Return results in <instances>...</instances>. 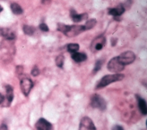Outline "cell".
<instances>
[{"mask_svg": "<svg viewBox=\"0 0 147 130\" xmlns=\"http://www.w3.org/2000/svg\"><path fill=\"white\" fill-rule=\"evenodd\" d=\"M91 105L93 108H98L100 111L106 109L107 104L105 99L98 94H94L91 98Z\"/></svg>", "mask_w": 147, "mask_h": 130, "instance_id": "2", "label": "cell"}, {"mask_svg": "<svg viewBox=\"0 0 147 130\" xmlns=\"http://www.w3.org/2000/svg\"><path fill=\"white\" fill-rule=\"evenodd\" d=\"M117 57L119 62L123 66L132 63L136 59V55L134 53L131 51L123 52Z\"/></svg>", "mask_w": 147, "mask_h": 130, "instance_id": "3", "label": "cell"}, {"mask_svg": "<svg viewBox=\"0 0 147 130\" xmlns=\"http://www.w3.org/2000/svg\"><path fill=\"white\" fill-rule=\"evenodd\" d=\"M39 72H40L39 70H38V68L37 67H34L32 69V71H31L32 75L33 76H37V75L39 74Z\"/></svg>", "mask_w": 147, "mask_h": 130, "instance_id": "22", "label": "cell"}, {"mask_svg": "<svg viewBox=\"0 0 147 130\" xmlns=\"http://www.w3.org/2000/svg\"><path fill=\"white\" fill-rule=\"evenodd\" d=\"M0 36L8 40L15 39L16 35L10 29L5 27H0Z\"/></svg>", "mask_w": 147, "mask_h": 130, "instance_id": "11", "label": "cell"}, {"mask_svg": "<svg viewBox=\"0 0 147 130\" xmlns=\"http://www.w3.org/2000/svg\"><path fill=\"white\" fill-rule=\"evenodd\" d=\"M23 31L24 32L28 35H32L35 31V29L33 26H28V25H24L23 27Z\"/></svg>", "mask_w": 147, "mask_h": 130, "instance_id": "18", "label": "cell"}, {"mask_svg": "<svg viewBox=\"0 0 147 130\" xmlns=\"http://www.w3.org/2000/svg\"><path fill=\"white\" fill-rule=\"evenodd\" d=\"M103 60H98L96 62L94 70H93V72L94 73H96L99 70H100V69L102 67V66L103 64Z\"/></svg>", "mask_w": 147, "mask_h": 130, "instance_id": "21", "label": "cell"}, {"mask_svg": "<svg viewBox=\"0 0 147 130\" xmlns=\"http://www.w3.org/2000/svg\"><path fill=\"white\" fill-rule=\"evenodd\" d=\"M64 56L63 55H59L56 58V60H55L56 64L57 65V67L60 68H62L64 64Z\"/></svg>", "mask_w": 147, "mask_h": 130, "instance_id": "20", "label": "cell"}, {"mask_svg": "<svg viewBox=\"0 0 147 130\" xmlns=\"http://www.w3.org/2000/svg\"><path fill=\"white\" fill-rule=\"evenodd\" d=\"M136 99L137 100L138 107L141 112L144 115H146L147 114V105L146 101L138 95H136Z\"/></svg>", "mask_w": 147, "mask_h": 130, "instance_id": "12", "label": "cell"}, {"mask_svg": "<svg viewBox=\"0 0 147 130\" xmlns=\"http://www.w3.org/2000/svg\"><path fill=\"white\" fill-rule=\"evenodd\" d=\"M36 130H53L52 124L44 118L38 119L35 124Z\"/></svg>", "mask_w": 147, "mask_h": 130, "instance_id": "8", "label": "cell"}, {"mask_svg": "<svg viewBox=\"0 0 147 130\" xmlns=\"http://www.w3.org/2000/svg\"><path fill=\"white\" fill-rule=\"evenodd\" d=\"M49 1H50V0H41L42 3L44 4H47L49 2Z\"/></svg>", "mask_w": 147, "mask_h": 130, "instance_id": "28", "label": "cell"}, {"mask_svg": "<svg viewBox=\"0 0 147 130\" xmlns=\"http://www.w3.org/2000/svg\"><path fill=\"white\" fill-rule=\"evenodd\" d=\"M117 39L116 38H113L111 39V44L112 46H115L116 44V43L117 42Z\"/></svg>", "mask_w": 147, "mask_h": 130, "instance_id": "27", "label": "cell"}, {"mask_svg": "<svg viewBox=\"0 0 147 130\" xmlns=\"http://www.w3.org/2000/svg\"><path fill=\"white\" fill-rule=\"evenodd\" d=\"M84 30V27L83 25L68 26L67 29L64 34L67 36L71 37L79 35Z\"/></svg>", "mask_w": 147, "mask_h": 130, "instance_id": "6", "label": "cell"}, {"mask_svg": "<svg viewBox=\"0 0 147 130\" xmlns=\"http://www.w3.org/2000/svg\"><path fill=\"white\" fill-rule=\"evenodd\" d=\"M79 130H96L92 120L87 116L83 117L80 122Z\"/></svg>", "mask_w": 147, "mask_h": 130, "instance_id": "7", "label": "cell"}, {"mask_svg": "<svg viewBox=\"0 0 147 130\" xmlns=\"http://www.w3.org/2000/svg\"><path fill=\"white\" fill-rule=\"evenodd\" d=\"M96 23V21L95 19H91L87 21V22L84 25L85 30H90L92 29Z\"/></svg>", "mask_w": 147, "mask_h": 130, "instance_id": "19", "label": "cell"}, {"mask_svg": "<svg viewBox=\"0 0 147 130\" xmlns=\"http://www.w3.org/2000/svg\"><path fill=\"white\" fill-rule=\"evenodd\" d=\"M125 7L123 5L121 4L115 8L110 9L109 11V14L113 15L114 17L120 16L125 11Z\"/></svg>", "mask_w": 147, "mask_h": 130, "instance_id": "14", "label": "cell"}, {"mask_svg": "<svg viewBox=\"0 0 147 130\" xmlns=\"http://www.w3.org/2000/svg\"><path fill=\"white\" fill-rule=\"evenodd\" d=\"M5 90H6V97L5 98L4 101L5 103V106L7 107L10 105L14 98L13 89L11 86L6 85L5 86Z\"/></svg>", "mask_w": 147, "mask_h": 130, "instance_id": "10", "label": "cell"}, {"mask_svg": "<svg viewBox=\"0 0 147 130\" xmlns=\"http://www.w3.org/2000/svg\"><path fill=\"white\" fill-rule=\"evenodd\" d=\"M3 10V7L0 5V13Z\"/></svg>", "mask_w": 147, "mask_h": 130, "instance_id": "29", "label": "cell"}, {"mask_svg": "<svg viewBox=\"0 0 147 130\" xmlns=\"http://www.w3.org/2000/svg\"><path fill=\"white\" fill-rule=\"evenodd\" d=\"M39 27L42 31H48L49 30L48 26L45 23L40 24L39 26Z\"/></svg>", "mask_w": 147, "mask_h": 130, "instance_id": "23", "label": "cell"}, {"mask_svg": "<svg viewBox=\"0 0 147 130\" xmlns=\"http://www.w3.org/2000/svg\"><path fill=\"white\" fill-rule=\"evenodd\" d=\"M4 100H5L4 96L0 93V104L4 101Z\"/></svg>", "mask_w": 147, "mask_h": 130, "instance_id": "26", "label": "cell"}, {"mask_svg": "<svg viewBox=\"0 0 147 130\" xmlns=\"http://www.w3.org/2000/svg\"><path fill=\"white\" fill-rule=\"evenodd\" d=\"M124 77V75L122 74H115L105 75L97 83L96 85V88L100 89L108 86L112 83L122 80Z\"/></svg>", "mask_w": 147, "mask_h": 130, "instance_id": "1", "label": "cell"}, {"mask_svg": "<svg viewBox=\"0 0 147 130\" xmlns=\"http://www.w3.org/2000/svg\"><path fill=\"white\" fill-rule=\"evenodd\" d=\"M106 43V38L103 36H100L96 38L91 43V50L97 51L102 49Z\"/></svg>", "mask_w": 147, "mask_h": 130, "instance_id": "9", "label": "cell"}, {"mask_svg": "<svg viewBox=\"0 0 147 130\" xmlns=\"http://www.w3.org/2000/svg\"><path fill=\"white\" fill-rule=\"evenodd\" d=\"M10 9L13 14L16 15H20L23 13L22 7L17 3H13L10 5Z\"/></svg>", "mask_w": 147, "mask_h": 130, "instance_id": "16", "label": "cell"}, {"mask_svg": "<svg viewBox=\"0 0 147 130\" xmlns=\"http://www.w3.org/2000/svg\"><path fill=\"white\" fill-rule=\"evenodd\" d=\"M79 48V46L77 43H69L67 46V50L71 54L77 52Z\"/></svg>", "mask_w": 147, "mask_h": 130, "instance_id": "17", "label": "cell"}, {"mask_svg": "<svg viewBox=\"0 0 147 130\" xmlns=\"http://www.w3.org/2000/svg\"><path fill=\"white\" fill-rule=\"evenodd\" d=\"M71 17L74 22H79L86 19L88 18V15L87 13L78 14L74 10H71Z\"/></svg>", "mask_w": 147, "mask_h": 130, "instance_id": "13", "label": "cell"}, {"mask_svg": "<svg viewBox=\"0 0 147 130\" xmlns=\"http://www.w3.org/2000/svg\"><path fill=\"white\" fill-rule=\"evenodd\" d=\"M125 66L122 64L118 59V57L113 58L107 64L108 70L112 72L118 73L122 71L124 69Z\"/></svg>", "mask_w": 147, "mask_h": 130, "instance_id": "4", "label": "cell"}, {"mask_svg": "<svg viewBox=\"0 0 147 130\" xmlns=\"http://www.w3.org/2000/svg\"><path fill=\"white\" fill-rule=\"evenodd\" d=\"M71 57L74 61L78 63L82 62L86 60L87 58L86 54L83 52H78L72 53L71 54Z\"/></svg>", "mask_w": 147, "mask_h": 130, "instance_id": "15", "label": "cell"}, {"mask_svg": "<svg viewBox=\"0 0 147 130\" xmlns=\"http://www.w3.org/2000/svg\"><path fill=\"white\" fill-rule=\"evenodd\" d=\"M112 130H124V129L121 125H115L113 126V127L112 128Z\"/></svg>", "mask_w": 147, "mask_h": 130, "instance_id": "24", "label": "cell"}, {"mask_svg": "<svg viewBox=\"0 0 147 130\" xmlns=\"http://www.w3.org/2000/svg\"><path fill=\"white\" fill-rule=\"evenodd\" d=\"M0 130H8V128L6 124H2L0 126Z\"/></svg>", "mask_w": 147, "mask_h": 130, "instance_id": "25", "label": "cell"}, {"mask_svg": "<svg viewBox=\"0 0 147 130\" xmlns=\"http://www.w3.org/2000/svg\"><path fill=\"white\" fill-rule=\"evenodd\" d=\"M33 86V82L29 78H24L20 81V88L22 92L25 96H28Z\"/></svg>", "mask_w": 147, "mask_h": 130, "instance_id": "5", "label": "cell"}]
</instances>
